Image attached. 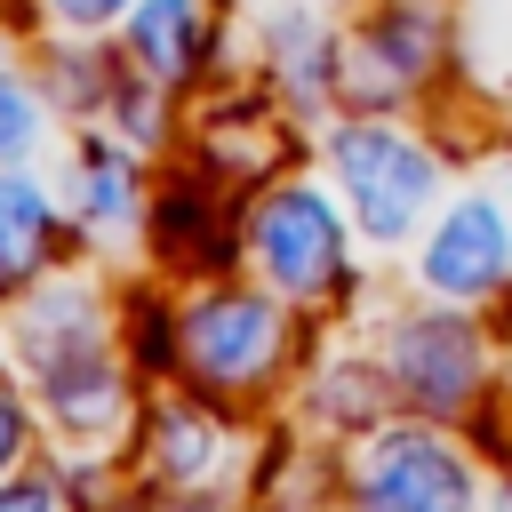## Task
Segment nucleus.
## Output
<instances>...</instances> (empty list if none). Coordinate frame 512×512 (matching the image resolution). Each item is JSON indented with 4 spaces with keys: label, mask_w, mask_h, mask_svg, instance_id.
I'll use <instances>...</instances> for the list:
<instances>
[{
    "label": "nucleus",
    "mask_w": 512,
    "mask_h": 512,
    "mask_svg": "<svg viewBox=\"0 0 512 512\" xmlns=\"http://www.w3.org/2000/svg\"><path fill=\"white\" fill-rule=\"evenodd\" d=\"M344 176H352V192H360L368 232H400L408 208H416V192H424V176H432V160H424L416 144L384 136V128H360V136L344 144Z\"/></svg>",
    "instance_id": "nucleus-1"
},
{
    "label": "nucleus",
    "mask_w": 512,
    "mask_h": 512,
    "mask_svg": "<svg viewBox=\"0 0 512 512\" xmlns=\"http://www.w3.org/2000/svg\"><path fill=\"white\" fill-rule=\"evenodd\" d=\"M264 352H272V328H264L256 304H216V312L200 320V360H208L216 376H240V368H256Z\"/></svg>",
    "instance_id": "nucleus-6"
},
{
    "label": "nucleus",
    "mask_w": 512,
    "mask_h": 512,
    "mask_svg": "<svg viewBox=\"0 0 512 512\" xmlns=\"http://www.w3.org/2000/svg\"><path fill=\"white\" fill-rule=\"evenodd\" d=\"M40 248V192L32 184H0V272H16Z\"/></svg>",
    "instance_id": "nucleus-8"
},
{
    "label": "nucleus",
    "mask_w": 512,
    "mask_h": 512,
    "mask_svg": "<svg viewBox=\"0 0 512 512\" xmlns=\"http://www.w3.org/2000/svg\"><path fill=\"white\" fill-rule=\"evenodd\" d=\"M8 448H16V416L0 408V456H8Z\"/></svg>",
    "instance_id": "nucleus-12"
},
{
    "label": "nucleus",
    "mask_w": 512,
    "mask_h": 512,
    "mask_svg": "<svg viewBox=\"0 0 512 512\" xmlns=\"http://www.w3.org/2000/svg\"><path fill=\"white\" fill-rule=\"evenodd\" d=\"M56 8H64V16H112L120 0H56Z\"/></svg>",
    "instance_id": "nucleus-10"
},
{
    "label": "nucleus",
    "mask_w": 512,
    "mask_h": 512,
    "mask_svg": "<svg viewBox=\"0 0 512 512\" xmlns=\"http://www.w3.org/2000/svg\"><path fill=\"white\" fill-rule=\"evenodd\" d=\"M0 512H40V496H0Z\"/></svg>",
    "instance_id": "nucleus-11"
},
{
    "label": "nucleus",
    "mask_w": 512,
    "mask_h": 512,
    "mask_svg": "<svg viewBox=\"0 0 512 512\" xmlns=\"http://www.w3.org/2000/svg\"><path fill=\"white\" fill-rule=\"evenodd\" d=\"M384 480H376V512H464V472L440 448H384Z\"/></svg>",
    "instance_id": "nucleus-3"
},
{
    "label": "nucleus",
    "mask_w": 512,
    "mask_h": 512,
    "mask_svg": "<svg viewBox=\"0 0 512 512\" xmlns=\"http://www.w3.org/2000/svg\"><path fill=\"white\" fill-rule=\"evenodd\" d=\"M264 256H272V272H280L288 288L328 280V264H336V224H328V208H320L312 192H288V200L264 216Z\"/></svg>",
    "instance_id": "nucleus-2"
},
{
    "label": "nucleus",
    "mask_w": 512,
    "mask_h": 512,
    "mask_svg": "<svg viewBox=\"0 0 512 512\" xmlns=\"http://www.w3.org/2000/svg\"><path fill=\"white\" fill-rule=\"evenodd\" d=\"M136 40H144V56L160 72H184V56H192V8L184 0H152L144 24H136Z\"/></svg>",
    "instance_id": "nucleus-7"
},
{
    "label": "nucleus",
    "mask_w": 512,
    "mask_h": 512,
    "mask_svg": "<svg viewBox=\"0 0 512 512\" xmlns=\"http://www.w3.org/2000/svg\"><path fill=\"white\" fill-rule=\"evenodd\" d=\"M400 360H408V376L424 384V400L448 408V400H464V384H472V368H480V344H472L456 320H424V328L400 344Z\"/></svg>",
    "instance_id": "nucleus-4"
},
{
    "label": "nucleus",
    "mask_w": 512,
    "mask_h": 512,
    "mask_svg": "<svg viewBox=\"0 0 512 512\" xmlns=\"http://www.w3.org/2000/svg\"><path fill=\"white\" fill-rule=\"evenodd\" d=\"M504 264V224H496V208H456V224L440 232V248H432V280L440 288H472V280H488Z\"/></svg>",
    "instance_id": "nucleus-5"
},
{
    "label": "nucleus",
    "mask_w": 512,
    "mask_h": 512,
    "mask_svg": "<svg viewBox=\"0 0 512 512\" xmlns=\"http://www.w3.org/2000/svg\"><path fill=\"white\" fill-rule=\"evenodd\" d=\"M24 136H32V104H24V96L0 80V152H16Z\"/></svg>",
    "instance_id": "nucleus-9"
}]
</instances>
